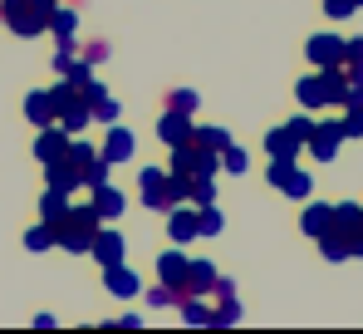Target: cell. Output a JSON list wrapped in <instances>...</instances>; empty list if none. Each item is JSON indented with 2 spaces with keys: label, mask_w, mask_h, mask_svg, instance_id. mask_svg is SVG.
<instances>
[{
  "label": "cell",
  "mask_w": 363,
  "mask_h": 334,
  "mask_svg": "<svg viewBox=\"0 0 363 334\" xmlns=\"http://www.w3.org/2000/svg\"><path fill=\"white\" fill-rule=\"evenodd\" d=\"M50 30H55V40H60V45H74V50H79V15H74V10H60V5H55Z\"/></svg>",
  "instance_id": "d6986e66"
},
{
  "label": "cell",
  "mask_w": 363,
  "mask_h": 334,
  "mask_svg": "<svg viewBox=\"0 0 363 334\" xmlns=\"http://www.w3.org/2000/svg\"><path fill=\"white\" fill-rule=\"evenodd\" d=\"M241 320V300L231 295V300H221V310H211V325H236Z\"/></svg>",
  "instance_id": "1f68e13d"
},
{
  "label": "cell",
  "mask_w": 363,
  "mask_h": 334,
  "mask_svg": "<svg viewBox=\"0 0 363 334\" xmlns=\"http://www.w3.org/2000/svg\"><path fill=\"white\" fill-rule=\"evenodd\" d=\"M84 59H89V64H99V59H108V45H104V40H94V45L84 50Z\"/></svg>",
  "instance_id": "8d00e7d4"
},
{
  "label": "cell",
  "mask_w": 363,
  "mask_h": 334,
  "mask_svg": "<svg viewBox=\"0 0 363 334\" xmlns=\"http://www.w3.org/2000/svg\"><path fill=\"white\" fill-rule=\"evenodd\" d=\"M30 5H35V10H40V15H45V20H50V15H55V5H60V0H30Z\"/></svg>",
  "instance_id": "74e56055"
},
{
  "label": "cell",
  "mask_w": 363,
  "mask_h": 334,
  "mask_svg": "<svg viewBox=\"0 0 363 334\" xmlns=\"http://www.w3.org/2000/svg\"><path fill=\"white\" fill-rule=\"evenodd\" d=\"M172 172H177V177H216V172H221V153L201 148L196 138H186V143L172 148Z\"/></svg>",
  "instance_id": "7a4b0ae2"
},
{
  "label": "cell",
  "mask_w": 363,
  "mask_h": 334,
  "mask_svg": "<svg viewBox=\"0 0 363 334\" xmlns=\"http://www.w3.org/2000/svg\"><path fill=\"white\" fill-rule=\"evenodd\" d=\"M5 25H10V30H15L20 40H35V35H45V30H50V20H45V15H40V10H35L30 0L10 5V10H5Z\"/></svg>",
  "instance_id": "5b68a950"
},
{
  "label": "cell",
  "mask_w": 363,
  "mask_h": 334,
  "mask_svg": "<svg viewBox=\"0 0 363 334\" xmlns=\"http://www.w3.org/2000/svg\"><path fill=\"white\" fill-rule=\"evenodd\" d=\"M99 222H104V217H99V207H94V202H84V207H69L60 222H55V246H64L69 256H89Z\"/></svg>",
  "instance_id": "6da1fadb"
},
{
  "label": "cell",
  "mask_w": 363,
  "mask_h": 334,
  "mask_svg": "<svg viewBox=\"0 0 363 334\" xmlns=\"http://www.w3.org/2000/svg\"><path fill=\"white\" fill-rule=\"evenodd\" d=\"M45 177H50V187H55V192H74V187H84V167L74 163V158L45 163Z\"/></svg>",
  "instance_id": "4fadbf2b"
},
{
  "label": "cell",
  "mask_w": 363,
  "mask_h": 334,
  "mask_svg": "<svg viewBox=\"0 0 363 334\" xmlns=\"http://www.w3.org/2000/svg\"><path fill=\"white\" fill-rule=\"evenodd\" d=\"M10 5H20V0H0V10H10Z\"/></svg>",
  "instance_id": "f35d334b"
},
{
  "label": "cell",
  "mask_w": 363,
  "mask_h": 334,
  "mask_svg": "<svg viewBox=\"0 0 363 334\" xmlns=\"http://www.w3.org/2000/svg\"><path fill=\"white\" fill-rule=\"evenodd\" d=\"M133 148H138V138H133L128 128L113 123V128H108V138H104V153H99V158L113 167V163H128V158H133Z\"/></svg>",
  "instance_id": "5bb4252c"
},
{
  "label": "cell",
  "mask_w": 363,
  "mask_h": 334,
  "mask_svg": "<svg viewBox=\"0 0 363 334\" xmlns=\"http://www.w3.org/2000/svg\"><path fill=\"white\" fill-rule=\"evenodd\" d=\"M270 187H280L285 197H309V172L295 167V158H270Z\"/></svg>",
  "instance_id": "3957f363"
},
{
  "label": "cell",
  "mask_w": 363,
  "mask_h": 334,
  "mask_svg": "<svg viewBox=\"0 0 363 334\" xmlns=\"http://www.w3.org/2000/svg\"><path fill=\"white\" fill-rule=\"evenodd\" d=\"M319 256L324 261H349V236L344 231H324L319 236Z\"/></svg>",
  "instance_id": "cb8c5ba5"
},
{
  "label": "cell",
  "mask_w": 363,
  "mask_h": 334,
  "mask_svg": "<svg viewBox=\"0 0 363 334\" xmlns=\"http://www.w3.org/2000/svg\"><path fill=\"white\" fill-rule=\"evenodd\" d=\"M35 158H40V163H60V158H69V133H64L60 123H45V128H40Z\"/></svg>",
  "instance_id": "ba28073f"
},
{
  "label": "cell",
  "mask_w": 363,
  "mask_h": 334,
  "mask_svg": "<svg viewBox=\"0 0 363 334\" xmlns=\"http://www.w3.org/2000/svg\"><path fill=\"white\" fill-rule=\"evenodd\" d=\"M295 99H300V109H324V79L319 74H304L300 84H295Z\"/></svg>",
  "instance_id": "44dd1931"
},
{
  "label": "cell",
  "mask_w": 363,
  "mask_h": 334,
  "mask_svg": "<svg viewBox=\"0 0 363 334\" xmlns=\"http://www.w3.org/2000/svg\"><path fill=\"white\" fill-rule=\"evenodd\" d=\"M196 217H201V236H216L221 231V212H216V202H206V207H196Z\"/></svg>",
  "instance_id": "f546056e"
},
{
  "label": "cell",
  "mask_w": 363,
  "mask_h": 334,
  "mask_svg": "<svg viewBox=\"0 0 363 334\" xmlns=\"http://www.w3.org/2000/svg\"><path fill=\"white\" fill-rule=\"evenodd\" d=\"M162 104H167V109H177V113H196V104H201V99H196L191 89H172Z\"/></svg>",
  "instance_id": "4316f807"
},
{
  "label": "cell",
  "mask_w": 363,
  "mask_h": 334,
  "mask_svg": "<svg viewBox=\"0 0 363 334\" xmlns=\"http://www.w3.org/2000/svg\"><path fill=\"white\" fill-rule=\"evenodd\" d=\"M300 226H304V236H309V241H319L324 231H334V207H329V202H314V207H304Z\"/></svg>",
  "instance_id": "9a60e30c"
},
{
  "label": "cell",
  "mask_w": 363,
  "mask_h": 334,
  "mask_svg": "<svg viewBox=\"0 0 363 334\" xmlns=\"http://www.w3.org/2000/svg\"><path fill=\"white\" fill-rule=\"evenodd\" d=\"M89 118H99V123H118V104L104 94V99H94V104H89Z\"/></svg>",
  "instance_id": "4dcf8cb0"
},
{
  "label": "cell",
  "mask_w": 363,
  "mask_h": 334,
  "mask_svg": "<svg viewBox=\"0 0 363 334\" xmlns=\"http://www.w3.org/2000/svg\"><path fill=\"white\" fill-rule=\"evenodd\" d=\"M191 128H196V123H191V113H177V109H167L162 118H157V138H162L167 148L186 143V138H191Z\"/></svg>",
  "instance_id": "8fae6325"
},
{
  "label": "cell",
  "mask_w": 363,
  "mask_h": 334,
  "mask_svg": "<svg viewBox=\"0 0 363 334\" xmlns=\"http://www.w3.org/2000/svg\"><path fill=\"white\" fill-rule=\"evenodd\" d=\"M216 290V261H191L186 280H182V295H211Z\"/></svg>",
  "instance_id": "7c38bea8"
},
{
  "label": "cell",
  "mask_w": 363,
  "mask_h": 334,
  "mask_svg": "<svg viewBox=\"0 0 363 334\" xmlns=\"http://www.w3.org/2000/svg\"><path fill=\"white\" fill-rule=\"evenodd\" d=\"M167 236L177 241V246H186V241H196L201 236V217H196V207H167Z\"/></svg>",
  "instance_id": "52a82bcc"
},
{
  "label": "cell",
  "mask_w": 363,
  "mask_h": 334,
  "mask_svg": "<svg viewBox=\"0 0 363 334\" xmlns=\"http://www.w3.org/2000/svg\"><path fill=\"white\" fill-rule=\"evenodd\" d=\"M104 290H108L113 300H133L143 285H138V276H133L123 261H113V266H104Z\"/></svg>",
  "instance_id": "30bf717a"
},
{
  "label": "cell",
  "mask_w": 363,
  "mask_h": 334,
  "mask_svg": "<svg viewBox=\"0 0 363 334\" xmlns=\"http://www.w3.org/2000/svg\"><path fill=\"white\" fill-rule=\"evenodd\" d=\"M25 118H30L35 128H45V123H55V99H50V89H35V94L25 99Z\"/></svg>",
  "instance_id": "ac0fdd59"
},
{
  "label": "cell",
  "mask_w": 363,
  "mask_h": 334,
  "mask_svg": "<svg viewBox=\"0 0 363 334\" xmlns=\"http://www.w3.org/2000/svg\"><path fill=\"white\" fill-rule=\"evenodd\" d=\"M191 138H196L201 148H211V153L231 148V133H226V128H191Z\"/></svg>",
  "instance_id": "d4e9b609"
},
{
  "label": "cell",
  "mask_w": 363,
  "mask_h": 334,
  "mask_svg": "<svg viewBox=\"0 0 363 334\" xmlns=\"http://www.w3.org/2000/svg\"><path fill=\"white\" fill-rule=\"evenodd\" d=\"M285 128H290V133H295L300 143H309V133H314V113H300V118H290Z\"/></svg>",
  "instance_id": "d590c367"
},
{
  "label": "cell",
  "mask_w": 363,
  "mask_h": 334,
  "mask_svg": "<svg viewBox=\"0 0 363 334\" xmlns=\"http://www.w3.org/2000/svg\"><path fill=\"white\" fill-rule=\"evenodd\" d=\"M339 143H344V123H314V133H309V153H314L319 163H334Z\"/></svg>",
  "instance_id": "9c48e42d"
},
{
  "label": "cell",
  "mask_w": 363,
  "mask_h": 334,
  "mask_svg": "<svg viewBox=\"0 0 363 334\" xmlns=\"http://www.w3.org/2000/svg\"><path fill=\"white\" fill-rule=\"evenodd\" d=\"M64 212H69V192H55V187H50V192H45V197H40V222H60Z\"/></svg>",
  "instance_id": "603a6c76"
},
{
  "label": "cell",
  "mask_w": 363,
  "mask_h": 334,
  "mask_svg": "<svg viewBox=\"0 0 363 334\" xmlns=\"http://www.w3.org/2000/svg\"><path fill=\"white\" fill-rule=\"evenodd\" d=\"M182 320L186 325H211V305H206V295H182Z\"/></svg>",
  "instance_id": "7402d4cb"
},
{
  "label": "cell",
  "mask_w": 363,
  "mask_h": 334,
  "mask_svg": "<svg viewBox=\"0 0 363 334\" xmlns=\"http://www.w3.org/2000/svg\"><path fill=\"white\" fill-rule=\"evenodd\" d=\"M177 300H182L177 285H162V280H157V290H147V305H152V310H162V305H177Z\"/></svg>",
  "instance_id": "83f0119b"
},
{
  "label": "cell",
  "mask_w": 363,
  "mask_h": 334,
  "mask_svg": "<svg viewBox=\"0 0 363 334\" xmlns=\"http://www.w3.org/2000/svg\"><path fill=\"white\" fill-rule=\"evenodd\" d=\"M359 5H363V0H359Z\"/></svg>",
  "instance_id": "ab89813d"
},
{
  "label": "cell",
  "mask_w": 363,
  "mask_h": 334,
  "mask_svg": "<svg viewBox=\"0 0 363 334\" xmlns=\"http://www.w3.org/2000/svg\"><path fill=\"white\" fill-rule=\"evenodd\" d=\"M265 153H270V158H295V153H300V138H295L290 128H270V133H265Z\"/></svg>",
  "instance_id": "ffe728a7"
},
{
  "label": "cell",
  "mask_w": 363,
  "mask_h": 334,
  "mask_svg": "<svg viewBox=\"0 0 363 334\" xmlns=\"http://www.w3.org/2000/svg\"><path fill=\"white\" fill-rule=\"evenodd\" d=\"M104 182H108V163L104 158H89L84 163V187H104Z\"/></svg>",
  "instance_id": "f1b7e54d"
},
{
  "label": "cell",
  "mask_w": 363,
  "mask_h": 334,
  "mask_svg": "<svg viewBox=\"0 0 363 334\" xmlns=\"http://www.w3.org/2000/svg\"><path fill=\"white\" fill-rule=\"evenodd\" d=\"M319 5H324V15H329V20H349V15L359 10V0H319Z\"/></svg>",
  "instance_id": "d6a6232c"
},
{
  "label": "cell",
  "mask_w": 363,
  "mask_h": 334,
  "mask_svg": "<svg viewBox=\"0 0 363 334\" xmlns=\"http://www.w3.org/2000/svg\"><path fill=\"white\" fill-rule=\"evenodd\" d=\"M89 256L99 261V266H113V261H123L128 256V241H123L118 226H99L94 231V246H89Z\"/></svg>",
  "instance_id": "8992f818"
},
{
  "label": "cell",
  "mask_w": 363,
  "mask_h": 334,
  "mask_svg": "<svg viewBox=\"0 0 363 334\" xmlns=\"http://www.w3.org/2000/svg\"><path fill=\"white\" fill-rule=\"evenodd\" d=\"M186 266H191V261H186L182 251H162V256H157V280H162V285H177V290H182Z\"/></svg>",
  "instance_id": "2e32d148"
},
{
  "label": "cell",
  "mask_w": 363,
  "mask_h": 334,
  "mask_svg": "<svg viewBox=\"0 0 363 334\" xmlns=\"http://www.w3.org/2000/svg\"><path fill=\"white\" fill-rule=\"evenodd\" d=\"M50 246H55V226L50 222H40V226L25 231V251H50Z\"/></svg>",
  "instance_id": "484cf974"
},
{
  "label": "cell",
  "mask_w": 363,
  "mask_h": 334,
  "mask_svg": "<svg viewBox=\"0 0 363 334\" xmlns=\"http://www.w3.org/2000/svg\"><path fill=\"white\" fill-rule=\"evenodd\" d=\"M344 45H349V40H339V35L319 30V35L304 45V55H309V64H314V69H339V64H344Z\"/></svg>",
  "instance_id": "277c9868"
},
{
  "label": "cell",
  "mask_w": 363,
  "mask_h": 334,
  "mask_svg": "<svg viewBox=\"0 0 363 334\" xmlns=\"http://www.w3.org/2000/svg\"><path fill=\"white\" fill-rule=\"evenodd\" d=\"M221 167H226V172H245V167H250V158H245L241 148L231 143V148H221Z\"/></svg>",
  "instance_id": "836d02e7"
},
{
  "label": "cell",
  "mask_w": 363,
  "mask_h": 334,
  "mask_svg": "<svg viewBox=\"0 0 363 334\" xmlns=\"http://www.w3.org/2000/svg\"><path fill=\"white\" fill-rule=\"evenodd\" d=\"M344 138H363V109H344Z\"/></svg>",
  "instance_id": "e575fe53"
},
{
  "label": "cell",
  "mask_w": 363,
  "mask_h": 334,
  "mask_svg": "<svg viewBox=\"0 0 363 334\" xmlns=\"http://www.w3.org/2000/svg\"><path fill=\"white\" fill-rule=\"evenodd\" d=\"M89 192H94V207H99V217H104V222H108V217H123L128 197H123L118 187H108V182H104V187H89Z\"/></svg>",
  "instance_id": "e0dca14e"
}]
</instances>
